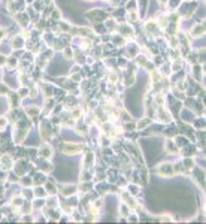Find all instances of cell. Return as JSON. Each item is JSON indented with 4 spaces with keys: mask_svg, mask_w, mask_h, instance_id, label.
Masks as SVG:
<instances>
[{
    "mask_svg": "<svg viewBox=\"0 0 206 224\" xmlns=\"http://www.w3.org/2000/svg\"><path fill=\"white\" fill-rule=\"evenodd\" d=\"M2 36H3V30H0V39H2Z\"/></svg>",
    "mask_w": 206,
    "mask_h": 224,
    "instance_id": "obj_16",
    "label": "cell"
},
{
    "mask_svg": "<svg viewBox=\"0 0 206 224\" xmlns=\"http://www.w3.org/2000/svg\"><path fill=\"white\" fill-rule=\"evenodd\" d=\"M64 55H66V58H72V55H73V52H72V48H66V51H64Z\"/></svg>",
    "mask_w": 206,
    "mask_h": 224,
    "instance_id": "obj_12",
    "label": "cell"
},
{
    "mask_svg": "<svg viewBox=\"0 0 206 224\" xmlns=\"http://www.w3.org/2000/svg\"><path fill=\"white\" fill-rule=\"evenodd\" d=\"M39 154L43 157V158H49L51 155H52V150L48 147V145H43L42 148H40V151H39Z\"/></svg>",
    "mask_w": 206,
    "mask_h": 224,
    "instance_id": "obj_5",
    "label": "cell"
},
{
    "mask_svg": "<svg viewBox=\"0 0 206 224\" xmlns=\"http://www.w3.org/2000/svg\"><path fill=\"white\" fill-rule=\"evenodd\" d=\"M75 191H76V188H75V187H70V185H69V187H63V193H64L66 196H69V194H73Z\"/></svg>",
    "mask_w": 206,
    "mask_h": 224,
    "instance_id": "obj_10",
    "label": "cell"
},
{
    "mask_svg": "<svg viewBox=\"0 0 206 224\" xmlns=\"http://www.w3.org/2000/svg\"><path fill=\"white\" fill-rule=\"evenodd\" d=\"M157 170H158V173H160V175H163V176H167V175H172V173H173L172 166H170V164H167V163L160 164Z\"/></svg>",
    "mask_w": 206,
    "mask_h": 224,
    "instance_id": "obj_1",
    "label": "cell"
},
{
    "mask_svg": "<svg viewBox=\"0 0 206 224\" xmlns=\"http://www.w3.org/2000/svg\"><path fill=\"white\" fill-rule=\"evenodd\" d=\"M118 30L123 33V36H132V35H133V30H132L130 26H120Z\"/></svg>",
    "mask_w": 206,
    "mask_h": 224,
    "instance_id": "obj_8",
    "label": "cell"
},
{
    "mask_svg": "<svg viewBox=\"0 0 206 224\" xmlns=\"http://www.w3.org/2000/svg\"><path fill=\"white\" fill-rule=\"evenodd\" d=\"M11 43H12V48L18 49V48H21V46H23L24 41H23V38H21V36H15V38L11 41Z\"/></svg>",
    "mask_w": 206,
    "mask_h": 224,
    "instance_id": "obj_7",
    "label": "cell"
},
{
    "mask_svg": "<svg viewBox=\"0 0 206 224\" xmlns=\"http://www.w3.org/2000/svg\"><path fill=\"white\" fill-rule=\"evenodd\" d=\"M82 150V147L81 145H76V144H66L64 145V148H63V151L66 153V154H75V153H78V151H81Z\"/></svg>",
    "mask_w": 206,
    "mask_h": 224,
    "instance_id": "obj_3",
    "label": "cell"
},
{
    "mask_svg": "<svg viewBox=\"0 0 206 224\" xmlns=\"http://www.w3.org/2000/svg\"><path fill=\"white\" fill-rule=\"evenodd\" d=\"M160 2H161V3H164V2H166V0H160Z\"/></svg>",
    "mask_w": 206,
    "mask_h": 224,
    "instance_id": "obj_17",
    "label": "cell"
},
{
    "mask_svg": "<svg viewBox=\"0 0 206 224\" xmlns=\"http://www.w3.org/2000/svg\"><path fill=\"white\" fill-rule=\"evenodd\" d=\"M6 127V118H0V130H3Z\"/></svg>",
    "mask_w": 206,
    "mask_h": 224,
    "instance_id": "obj_14",
    "label": "cell"
},
{
    "mask_svg": "<svg viewBox=\"0 0 206 224\" xmlns=\"http://www.w3.org/2000/svg\"><path fill=\"white\" fill-rule=\"evenodd\" d=\"M27 114H29L30 117H35V115H38V114H39V109H38V108H35V106H30V108L27 109Z\"/></svg>",
    "mask_w": 206,
    "mask_h": 224,
    "instance_id": "obj_9",
    "label": "cell"
},
{
    "mask_svg": "<svg viewBox=\"0 0 206 224\" xmlns=\"http://www.w3.org/2000/svg\"><path fill=\"white\" fill-rule=\"evenodd\" d=\"M0 164H2V169H5V170H8L9 167H12V160L9 158V157H2L0 158Z\"/></svg>",
    "mask_w": 206,
    "mask_h": 224,
    "instance_id": "obj_6",
    "label": "cell"
},
{
    "mask_svg": "<svg viewBox=\"0 0 206 224\" xmlns=\"http://www.w3.org/2000/svg\"><path fill=\"white\" fill-rule=\"evenodd\" d=\"M203 33H205V26H203V24H197V26L190 32V35H193V38H200Z\"/></svg>",
    "mask_w": 206,
    "mask_h": 224,
    "instance_id": "obj_4",
    "label": "cell"
},
{
    "mask_svg": "<svg viewBox=\"0 0 206 224\" xmlns=\"http://www.w3.org/2000/svg\"><path fill=\"white\" fill-rule=\"evenodd\" d=\"M151 121L148 120V118H143V121H141L139 124H138V129H142V127H145V126H148Z\"/></svg>",
    "mask_w": 206,
    "mask_h": 224,
    "instance_id": "obj_11",
    "label": "cell"
},
{
    "mask_svg": "<svg viewBox=\"0 0 206 224\" xmlns=\"http://www.w3.org/2000/svg\"><path fill=\"white\" fill-rule=\"evenodd\" d=\"M27 93H29L27 90H20V94H21V96H26Z\"/></svg>",
    "mask_w": 206,
    "mask_h": 224,
    "instance_id": "obj_15",
    "label": "cell"
},
{
    "mask_svg": "<svg viewBox=\"0 0 206 224\" xmlns=\"http://www.w3.org/2000/svg\"><path fill=\"white\" fill-rule=\"evenodd\" d=\"M129 188H130V194H138V193H139V191H138L139 188H138L136 185H130Z\"/></svg>",
    "mask_w": 206,
    "mask_h": 224,
    "instance_id": "obj_13",
    "label": "cell"
},
{
    "mask_svg": "<svg viewBox=\"0 0 206 224\" xmlns=\"http://www.w3.org/2000/svg\"><path fill=\"white\" fill-rule=\"evenodd\" d=\"M157 115H158V120L163 121V123H169V121L172 120V118H170V114H169L166 109H163V108H158Z\"/></svg>",
    "mask_w": 206,
    "mask_h": 224,
    "instance_id": "obj_2",
    "label": "cell"
}]
</instances>
